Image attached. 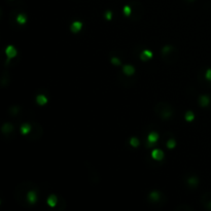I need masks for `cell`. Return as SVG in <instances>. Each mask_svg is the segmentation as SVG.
<instances>
[{
	"mask_svg": "<svg viewBox=\"0 0 211 211\" xmlns=\"http://www.w3.org/2000/svg\"><path fill=\"white\" fill-rule=\"evenodd\" d=\"M173 107L167 102H159L154 106V112L162 120H169L173 115Z\"/></svg>",
	"mask_w": 211,
	"mask_h": 211,
	"instance_id": "cell-1",
	"label": "cell"
},
{
	"mask_svg": "<svg viewBox=\"0 0 211 211\" xmlns=\"http://www.w3.org/2000/svg\"><path fill=\"white\" fill-rule=\"evenodd\" d=\"M162 57L167 64H174L178 59V51L173 46L167 44L162 49Z\"/></svg>",
	"mask_w": 211,
	"mask_h": 211,
	"instance_id": "cell-2",
	"label": "cell"
},
{
	"mask_svg": "<svg viewBox=\"0 0 211 211\" xmlns=\"http://www.w3.org/2000/svg\"><path fill=\"white\" fill-rule=\"evenodd\" d=\"M131 6H132V15H131L132 20L135 21V22L141 20L142 16H143V14H144L141 4L139 3V2H133Z\"/></svg>",
	"mask_w": 211,
	"mask_h": 211,
	"instance_id": "cell-3",
	"label": "cell"
},
{
	"mask_svg": "<svg viewBox=\"0 0 211 211\" xmlns=\"http://www.w3.org/2000/svg\"><path fill=\"white\" fill-rule=\"evenodd\" d=\"M42 135V128L37 122L33 124V128H32V134L30 135V139L31 140H38Z\"/></svg>",
	"mask_w": 211,
	"mask_h": 211,
	"instance_id": "cell-4",
	"label": "cell"
},
{
	"mask_svg": "<svg viewBox=\"0 0 211 211\" xmlns=\"http://www.w3.org/2000/svg\"><path fill=\"white\" fill-rule=\"evenodd\" d=\"M86 165L88 166V170H89V173H90V177H91V180L95 183V180H94V179H96L97 183H98V182H99V174H98V172H97V170L94 169L93 166L90 165L89 163H86Z\"/></svg>",
	"mask_w": 211,
	"mask_h": 211,
	"instance_id": "cell-5",
	"label": "cell"
},
{
	"mask_svg": "<svg viewBox=\"0 0 211 211\" xmlns=\"http://www.w3.org/2000/svg\"><path fill=\"white\" fill-rule=\"evenodd\" d=\"M5 55L8 60H12V58H15L18 55V51H17V49L14 46H8L5 49Z\"/></svg>",
	"mask_w": 211,
	"mask_h": 211,
	"instance_id": "cell-6",
	"label": "cell"
},
{
	"mask_svg": "<svg viewBox=\"0 0 211 211\" xmlns=\"http://www.w3.org/2000/svg\"><path fill=\"white\" fill-rule=\"evenodd\" d=\"M26 197H27V201L29 202L30 204H34L37 201V193H36V191H34V189H31V191H28Z\"/></svg>",
	"mask_w": 211,
	"mask_h": 211,
	"instance_id": "cell-7",
	"label": "cell"
},
{
	"mask_svg": "<svg viewBox=\"0 0 211 211\" xmlns=\"http://www.w3.org/2000/svg\"><path fill=\"white\" fill-rule=\"evenodd\" d=\"M152 157L156 161H162L164 159V152L162 149H159V148L154 149L152 152Z\"/></svg>",
	"mask_w": 211,
	"mask_h": 211,
	"instance_id": "cell-8",
	"label": "cell"
},
{
	"mask_svg": "<svg viewBox=\"0 0 211 211\" xmlns=\"http://www.w3.org/2000/svg\"><path fill=\"white\" fill-rule=\"evenodd\" d=\"M159 140V134L157 132H150L147 136V142L149 146H152L157 141Z\"/></svg>",
	"mask_w": 211,
	"mask_h": 211,
	"instance_id": "cell-9",
	"label": "cell"
},
{
	"mask_svg": "<svg viewBox=\"0 0 211 211\" xmlns=\"http://www.w3.org/2000/svg\"><path fill=\"white\" fill-rule=\"evenodd\" d=\"M8 81H9V73H8L7 70H4L1 74L0 83H1L2 87H6V86L8 85Z\"/></svg>",
	"mask_w": 211,
	"mask_h": 211,
	"instance_id": "cell-10",
	"label": "cell"
},
{
	"mask_svg": "<svg viewBox=\"0 0 211 211\" xmlns=\"http://www.w3.org/2000/svg\"><path fill=\"white\" fill-rule=\"evenodd\" d=\"M81 28H83V23L79 22V21H75V22H73L70 26V30L73 33L79 32L81 30Z\"/></svg>",
	"mask_w": 211,
	"mask_h": 211,
	"instance_id": "cell-11",
	"label": "cell"
},
{
	"mask_svg": "<svg viewBox=\"0 0 211 211\" xmlns=\"http://www.w3.org/2000/svg\"><path fill=\"white\" fill-rule=\"evenodd\" d=\"M14 131V126L10 123H5L3 126L1 127V132L3 134H9Z\"/></svg>",
	"mask_w": 211,
	"mask_h": 211,
	"instance_id": "cell-12",
	"label": "cell"
},
{
	"mask_svg": "<svg viewBox=\"0 0 211 211\" xmlns=\"http://www.w3.org/2000/svg\"><path fill=\"white\" fill-rule=\"evenodd\" d=\"M199 103H200V105H201L202 107L208 106V105H209V103H210L209 96H207V95H202V96H200Z\"/></svg>",
	"mask_w": 211,
	"mask_h": 211,
	"instance_id": "cell-13",
	"label": "cell"
},
{
	"mask_svg": "<svg viewBox=\"0 0 211 211\" xmlns=\"http://www.w3.org/2000/svg\"><path fill=\"white\" fill-rule=\"evenodd\" d=\"M148 198H149V200H150L152 202L156 203V202H158L159 200H160V198H161V193H160L159 191H152V193L149 194Z\"/></svg>",
	"mask_w": 211,
	"mask_h": 211,
	"instance_id": "cell-14",
	"label": "cell"
},
{
	"mask_svg": "<svg viewBox=\"0 0 211 211\" xmlns=\"http://www.w3.org/2000/svg\"><path fill=\"white\" fill-rule=\"evenodd\" d=\"M152 58V53L148 49H144L143 51L140 54V59L142 61H148Z\"/></svg>",
	"mask_w": 211,
	"mask_h": 211,
	"instance_id": "cell-15",
	"label": "cell"
},
{
	"mask_svg": "<svg viewBox=\"0 0 211 211\" xmlns=\"http://www.w3.org/2000/svg\"><path fill=\"white\" fill-rule=\"evenodd\" d=\"M123 72L128 76H130V75H133L135 73V68L132 65H125L123 67Z\"/></svg>",
	"mask_w": 211,
	"mask_h": 211,
	"instance_id": "cell-16",
	"label": "cell"
},
{
	"mask_svg": "<svg viewBox=\"0 0 211 211\" xmlns=\"http://www.w3.org/2000/svg\"><path fill=\"white\" fill-rule=\"evenodd\" d=\"M31 131H32V127H31V125L28 124V123H26V124H23L22 126H21V133H22L23 135L29 134Z\"/></svg>",
	"mask_w": 211,
	"mask_h": 211,
	"instance_id": "cell-17",
	"label": "cell"
},
{
	"mask_svg": "<svg viewBox=\"0 0 211 211\" xmlns=\"http://www.w3.org/2000/svg\"><path fill=\"white\" fill-rule=\"evenodd\" d=\"M58 203V197L56 195H51L47 198V205L51 207H55Z\"/></svg>",
	"mask_w": 211,
	"mask_h": 211,
	"instance_id": "cell-18",
	"label": "cell"
},
{
	"mask_svg": "<svg viewBox=\"0 0 211 211\" xmlns=\"http://www.w3.org/2000/svg\"><path fill=\"white\" fill-rule=\"evenodd\" d=\"M188 184L191 186V188H196V186L199 184V178L196 177V176H191V177H189L188 178Z\"/></svg>",
	"mask_w": 211,
	"mask_h": 211,
	"instance_id": "cell-19",
	"label": "cell"
},
{
	"mask_svg": "<svg viewBox=\"0 0 211 211\" xmlns=\"http://www.w3.org/2000/svg\"><path fill=\"white\" fill-rule=\"evenodd\" d=\"M194 208L191 207V206H189V204H180L179 206H177L176 207V211H193Z\"/></svg>",
	"mask_w": 211,
	"mask_h": 211,
	"instance_id": "cell-20",
	"label": "cell"
},
{
	"mask_svg": "<svg viewBox=\"0 0 211 211\" xmlns=\"http://www.w3.org/2000/svg\"><path fill=\"white\" fill-rule=\"evenodd\" d=\"M36 102H37V104L39 105H46L47 103V98L44 95H37L36 96Z\"/></svg>",
	"mask_w": 211,
	"mask_h": 211,
	"instance_id": "cell-21",
	"label": "cell"
},
{
	"mask_svg": "<svg viewBox=\"0 0 211 211\" xmlns=\"http://www.w3.org/2000/svg\"><path fill=\"white\" fill-rule=\"evenodd\" d=\"M17 22L19 24H21V25H23V24H25L27 22V17H26V15L24 14H20L18 17H17Z\"/></svg>",
	"mask_w": 211,
	"mask_h": 211,
	"instance_id": "cell-22",
	"label": "cell"
},
{
	"mask_svg": "<svg viewBox=\"0 0 211 211\" xmlns=\"http://www.w3.org/2000/svg\"><path fill=\"white\" fill-rule=\"evenodd\" d=\"M123 12L126 17H130L132 15V6L131 5H126L123 8Z\"/></svg>",
	"mask_w": 211,
	"mask_h": 211,
	"instance_id": "cell-23",
	"label": "cell"
},
{
	"mask_svg": "<svg viewBox=\"0 0 211 211\" xmlns=\"http://www.w3.org/2000/svg\"><path fill=\"white\" fill-rule=\"evenodd\" d=\"M184 118H186V122H193L195 120V115H194L193 111H186V115H184Z\"/></svg>",
	"mask_w": 211,
	"mask_h": 211,
	"instance_id": "cell-24",
	"label": "cell"
},
{
	"mask_svg": "<svg viewBox=\"0 0 211 211\" xmlns=\"http://www.w3.org/2000/svg\"><path fill=\"white\" fill-rule=\"evenodd\" d=\"M19 111H20V107L17 106V105H15V106H12L9 108V113L12 115H17L19 113Z\"/></svg>",
	"mask_w": 211,
	"mask_h": 211,
	"instance_id": "cell-25",
	"label": "cell"
},
{
	"mask_svg": "<svg viewBox=\"0 0 211 211\" xmlns=\"http://www.w3.org/2000/svg\"><path fill=\"white\" fill-rule=\"evenodd\" d=\"M130 144L133 146V147H138L139 146V139L137 137H132L130 139Z\"/></svg>",
	"mask_w": 211,
	"mask_h": 211,
	"instance_id": "cell-26",
	"label": "cell"
},
{
	"mask_svg": "<svg viewBox=\"0 0 211 211\" xmlns=\"http://www.w3.org/2000/svg\"><path fill=\"white\" fill-rule=\"evenodd\" d=\"M176 146V141L174 140L173 138L169 139V140L167 141V147L170 148V149H172V148H174Z\"/></svg>",
	"mask_w": 211,
	"mask_h": 211,
	"instance_id": "cell-27",
	"label": "cell"
},
{
	"mask_svg": "<svg viewBox=\"0 0 211 211\" xmlns=\"http://www.w3.org/2000/svg\"><path fill=\"white\" fill-rule=\"evenodd\" d=\"M110 61H111V63H112L113 65H117V66L120 65V63H122V62H120V60L118 59L117 57H112Z\"/></svg>",
	"mask_w": 211,
	"mask_h": 211,
	"instance_id": "cell-28",
	"label": "cell"
},
{
	"mask_svg": "<svg viewBox=\"0 0 211 211\" xmlns=\"http://www.w3.org/2000/svg\"><path fill=\"white\" fill-rule=\"evenodd\" d=\"M105 19H106L107 21H111V19H112V12H111L110 10L105 12Z\"/></svg>",
	"mask_w": 211,
	"mask_h": 211,
	"instance_id": "cell-29",
	"label": "cell"
},
{
	"mask_svg": "<svg viewBox=\"0 0 211 211\" xmlns=\"http://www.w3.org/2000/svg\"><path fill=\"white\" fill-rule=\"evenodd\" d=\"M205 76H206V78H207L208 80H210V81H211V69H208L207 71H206Z\"/></svg>",
	"mask_w": 211,
	"mask_h": 211,
	"instance_id": "cell-30",
	"label": "cell"
},
{
	"mask_svg": "<svg viewBox=\"0 0 211 211\" xmlns=\"http://www.w3.org/2000/svg\"><path fill=\"white\" fill-rule=\"evenodd\" d=\"M204 205H205V207L207 208V209L211 210V200H209V201H208L206 204H204Z\"/></svg>",
	"mask_w": 211,
	"mask_h": 211,
	"instance_id": "cell-31",
	"label": "cell"
},
{
	"mask_svg": "<svg viewBox=\"0 0 211 211\" xmlns=\"http://www.w3.org/2000/svg\"><path fill=\"white\" fill-rule=\"evenodd\" d=\"M191 1H193V0H191Z\"/></svg>",
	"mask_w": 211,
	"mask_h": 211,
	"instance_id": "cell-32",
	"label": "cell"
}]
</instances>
